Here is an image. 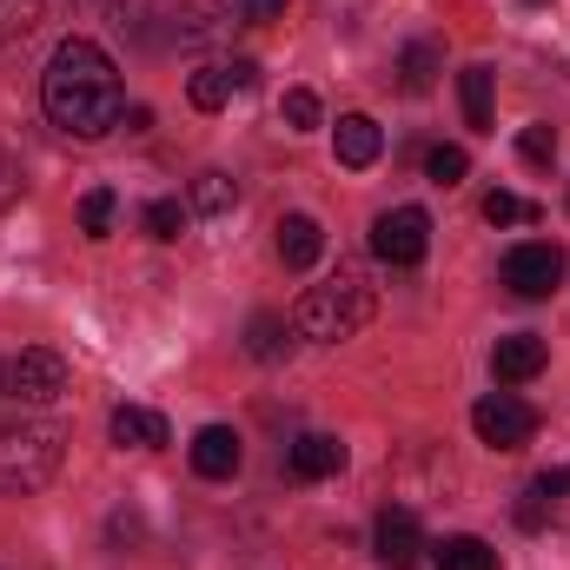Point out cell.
Masks as SVG:
<instances>
[{"mask_svg": "<svg viewBox=\"0 0 570 570\" xmlns=\"http://www.w3.org/2000/svg\"><path fill=\"white\" fill-rule=\"evenodd\" d=\"M246 13H253V20H279L285 0H246Z\"/></svg>", "mask_w": 570, "mask_h": 570, "instance_id": "obj_32", "label": "cell"}, {"mask_svg": "<svg viewBox=\"0 0 570 570\" xmlns=\"http://www.w3.org/2000/svg\"><path fill=\"white\" fill-rule=\"evenodd\" d=\"M431 558H438V570H498V551L484 538H444V544H431Z\"/></svg>", "mask_w": 570, "mask_h": 570, "instance_id": "obj_19", "label": "cell"}, {"mask_svg": "<svg viewBox=\"0 0 570 570\" xmlns=\"http://www.w3.org/2000/svg\"><path fill=\"white\" fill-rule=\"evenodd\" d=\"M372 253H379L385 266H419L431 253L425 206H392V213H379V219H372Z\"/></svg>", "mask_w": 570, "mask_h": 570, "instance_id": "obj_5", "label": "cell"}, {"mask_svg": "<svg viewBox=\"0 0 570 570\" xmlns=\"http://www.w3.org/2000/svg\"><path fill=\"white\" fill-rule=\"evenodd\" d=\"M239 13H246V0H179L173 33H179L186 47H206V40H226V33L239 27Z\"/></svg>", "mask_w": 570, "mask_h": 570, "instance_id": "obj_9", "label": "cell"}, {"mask_svg": "<svg viewBox=\"0 0 570 570\" xmlns=\"http://www.w3.org/2000/svg\"><path fill=\"white\" fill-rule=\"evenodd\" d=\"M107 431H114V444H140V451H153V444H166V438H173L166 419H159V412H146V405H120V412L107 419Z\"/></svg>", "mask_w": 570, "mask_h": 570, "instance_id": "obj_16", "label": "cell"}, {"mask_svg": "<svg viewBox=\"0 0 570 570\" xmlns=\"http://www.w3.org/2000/svg\"><path fill=\"white\" fill-rule=\"evenodd\" d=\"M332 146H338V166H372V159L385 153V134H379V120L345 114V120H338V134H332Z\"/></svg>", "mask_w": 570, "mask_h": 570, "instance_id": "obj_15", "label": "cell"}, {"mask_svg": "<svg viewBox=\"0 0 570 570\" xmlns=\"http://www.w3.org/2000/svg\"><path fill=\"white\" fill-rule=\"evenodd\" d=\"M40 107L60 134L73 140H100L120 127V73L107 60V47H94L87 33L60 40L47 73H40Z\"/></svg>", "mask_w": 570, "mask_h": 570, "instance_id": "obj_1", "label": "cell"}, {"mask_svg": "<svg viewBox=\"0 0 570 570\" xmlns=\"http://www.w3.org/2000/svg\"><path fill=\"white\" fill-rule=\"evenodd\" d=\"M484 219H491V226H531V219H538V206L498 186V193H484Z\"/></svg>", "mask_w": 570, "mask_h": 570, "instance_id": "obj_24", "label": "cell"}, {"mask_svg": "<svg viewBox=\"0 0 570 570\" xmlns=\"http://www.w3.org/2000/svg\"><path fill=\"white\" fill-rule=\"evenodd\" d=\"M33 27H40V0H0V47L27 40Z\"/></svg>", "mask_w": 570, "mask_h": 570, "instance_id": "obj_26", "label": "cell"}, {"mask_svg": "<svg viewBox=\"0 0 570 570\" xmlns=\"http://www.w3.org/2000/svg\"><path fill=\"white\" fill-rule=\"evenodd\" d=\"M431 80H438V47H431V40H405V53H399V87H405V94H431Z\"/></svg>", "mask_w": 570, "mask_h": 570, "instance_id": "obj_20", "label": "cell"}, {"mask_svg": "<svg viewBox=\"0 0 570 570\" xmlns=\"http://www.w3.org/2000/svg\"><path fill=\"white\" fill-rule=\"evenodd\" d=\"M564 491H570V464H564Z\"/></svg>", "mask_w": 570, "mask_h": 570, "instance_id": "obj_33", "label": "cell"}, {"mask_svg": "<svg viewBox=\"0 0 570 570\" xmlns=\"http://www.w3.org/2000/svg\"><path fill=\"white\" fill-rule=\"evenodd\" d=\"M518 153H524L531 166H551V159H558V134H551V127H524V134H518Z\"/></svg>", "mask_w": 570, "mask_h": 570, "instance_id": "obj_29", "label": "cell"}, {"mask_svg": "<svg viewBox=\"0 0 570 570\" xmlns=\"http://www.w3.org/2000/svg\"><path fill=\"white\" fill-rule=\"evenodd\" d=\"M246 87H259V67L253 60H233V94H246Z\"/></svg>", "mask_w": 570, "mask_h": 570, "instance_id": "obj_31", "label": "cell"}, {"mask_svg": "<svg viewBox=\"0 0 570 570\" xmlns=\"http://www.w3.org/2000/svg\"><path fill=\"white\" fill-rule=\"evenodd\" d=\"M372 312H379V298H372L365 273H358V266H338L325 285H305L292 325H298L305 338H318V345H338V338H358V332L372 325Z\"/></svg>", "mask_w": 570, "mask_h": 570, "instance_id": "obj_2", "label": "cell"}, {"mask_svg": "<svg viewBox=\"0 0 570 570\" xmlns=\"http://www.w3.org/2000/svg\"><path fill=\"white\" fill-rule=\"evenodd\" d=\"M239 464H246V451H239L233 425H206L193 438V471L199 478H239Z\"/></svg>", "mask_w": 570, "mask_h": 570, "instance_id": "obj_12", "label": "cell"}, {"mask_svg": "<svg viewBox=\"0 0 570 570\" xmlns=\"http://www.w3.org/2000/svg\"><path fill=\"white\" fill-rule=\"evenodd\" d=\"M60 458H67V431L60 425H20L0 431V498H33L60 478Z\"/></svg>", "mask_w": 570, "mask_h": 570, "instance_id": "obj_3", "label": "cell"}, {"mask_svg": "<svg viewBox=\"0 0 570 570\" xmlns=\"http://www.w3.org/2000/svg\"><path fill=\"white\" fill-rule=\"evenodd\" d=\"M239 206V179L233 173H199L193 179V213H233Z\"/></svg>", "mask_w": 570, "mask_h": 570, "instance_id": "obj_22", "label": "cell"}, {"mask_svg": "<svg viewBox=\"0 0 570 570\" xmlns=\"http://www.w3.org/2000/svg\"><path fill=\"white\" fill-rule=\"evenodd\" d=\"M471 431H478L491 451H524L531 431H538V412H531L524 399H511V392H491V399L471 405Z\"/></svg>", "mask_w": 570, "mask_h": 570, "instance_id": "obj_6", "label": "cell"}, {"mask_svg": "<svg viewBox=\"0 0 570 570\" xmlns=\"http://www.w3.org/2000/svg\"><path fill=\"white\" fill-rule=\"evenodd\" d=\"M114 213H120V193H114V186H94V193L80 199V233H87V239H107V233H114Z\"/></svg>", "mask_w": 570, "mask_h": 570, "instance_id": "obj_23", "label": "cell"}, {"mask_svg": "<svg viewBox=\"0 0 570 570\" xmlns=\"http://www.w3.org/2000/svg\"><path fill=\"white\" fill-rule=\"evenodd\" d=\"M551 365V345L538 338V332H511V338H498V352H491V372L504 379V385H524V379H538Z\"/></svg>", "mask_w": 570, "mask_h": 570, "instance_id": "obj_11", "label": "cell"}, {"mask_svg": "<svg viewBox=\"0 0 570 570\" xmlns=\"http://www.w3.org/2000/svg\"><path fill=\"white\" fill-rule=\"evenodd\" d=\"M372 544H379V564H385V570H412L419 558H425V531H419V518H412L405 504L379 511V531H372Z\"/></svg>", "mask_w": 570, "mask_h": 570, "instance_id": "obj_8", "label": "cell"}, {"mask_svg": "<svg viewBox=\"0 0 570 570\" xmlns=\"http://www.w3.org/2000/svg\"><path fill=\"white\" fill-rule=\"evenodd\" d=\"M458 100H464V127L491 134V67H464L458 73Z\"/></svg>", "mask_w": 570, "mask_h": 570, "instance_id": "obj_17", "label": "cell"}, {"mask_svg": "<svg viewBox=\"0 0 570 570\" xmlns=\"http://www.w3.org/2000/svg\"><path fill=\"white\" fill-rule=\"evenodd\" d=\"M0 392L20 399V405H53L67 392V358L53 345H27V352H13L0 365Z\"/></svg>", "mask_w": 570, "mask_h": 570, "instance_id": "obj_4", "label": "cell"}, {"mask_svg": "<svg viewBox=\"0 0 570 570\" xmlns=\"http://www.w3.org/2000/svg\"><path fill=\"white\" fill-rule=\"evenodd\" d=\"M186 100H193L199 114H219V107L233 100V67H199V73L186 80Z\"/></svg>", "mask_w": 570, "mask_h": 570, "instance_id": "obj_21", "label": "cell"}, {"mask_svg": "<svg viewBox=\"0 0 570 570\" xmlns=\"http://www.w3.org/2000/svg\"><path fill=\"white\" fill-rule=\"evenodd\" d=\"M20 186H27V179H20V159H13V153L0 146V213H7L13 199H20Z\"/></svg>", "mask_w": 570, "mask_h": 570, "instance_id": "obj_30", "label": "cell"}, {"mask_svg": "<svg viewBox=\"0 0 570 570\" xmlns=\"http://www.w3.org/2000/svg\"><path fill=\"white\" fill-rule=\"evenodd\" d=\"M504 285H511L518 298H551V292L564 285V253H558L551 239L511 246V253H504Z\"/></svg>", "mask_w": 570, "mask_h": 570, "instance_id": "obj_7", "label": "cell"}, {"mask_svg": "<svg viewBox=\"0 0 570 570\" xmlns=\"http://www.w3.org/2000/svg\"><path fill=\"white\" fill-rule=\"evenodd\" d=\"M558 498H564V471H544V478H531V484L518 491L511 518H518L524 531H544V524H551V511H558Z\"/></svg>", "mask_w": 570, "mask_h": 570, "instance_id": "obj_14", "label": "cell"}, {"mask_svg": "<svg viewBox=\"0 0 570 570\" xmlns=\"http://www.w3.org/2000/svg\"><path fill=\"white\" fill-rule=\"evenodd\" d=\"M464 173H471L464 146H431V153H425V179H431V186H458Z\"/></svg>", "mask_w": 570, "mask_h": 570, "instance_id": "obj_25", "label": "cell"}, {"mask_svg": "<svg viewBox=\"0 0 570 570\" xmlns=\"http://www.w3.org/2000/svg\"><path fill=\"white\" fill-rule=\"evenodd\" d=\"M146 233H153L159 246L179 239V233H186V206H179V199H153V206H146Z\"/></svg>", "mask_w": 570, "mask_h": 570, "instance_id": "obj_28", "label": "cell"}, {"mask_svg": "<svg viewBox=\"0 0 570 570\" xmlns=\"http://www.w3.org/2000/svg\"><path fill=\"white\" fill-rule=\"evenodd\" d=\"M285 464H292V478L318 484V478H338V471H345V444H338L332 431H305V438L285 444Z\"/></svg>", "mask_w": 570, "mask_h": 570, "instance_id": "obj_10", "label": "cell"}, {"mask_svg": "<svg viewBox=\"0 0 570 570\" xmlns=\"http://www.w3.org/2000/svg\"><path fill=\"white\" fill-rule=\"evenodd\" d=\"M285 345H292V325H285L279 312H259V318L246 325V352H253L259 365H279Z\"/></svg>", "mask_w": 570, "mask_h": 570, "instance_id": "obj_18", "label": "cell"}, {"mask_svg": "<svg viewBox=\"0 0 570 570\" xmlns=\"http://www.w3.org/2000/svg\"><path fill=\"white\" fill-rule=\"evenodd\" d=\"M273 233H279L273 246H279V259L292 266V273H305V266H318V259H325V233H318V219H305V213H285Z\"/></svg>", "mask_w": 570, "mask_h": 570, "instance_id": "obj_13", "label": "cell"}, {"mask_svg": "<svg viewBox=\"0 0 570 570\" xmlns=\"http://www.w3.org/2000/svg\"><path fill=\"white\" fill-rule=\"evenodd\" d=\"M279 120L292 134H312V127H318V94H312V87H292L279 100Z\"/></svg>", "mask_w": 570, "mask_h": 570, "instance_id": "obj_27", "label": "cell"}]
</instances>
